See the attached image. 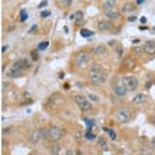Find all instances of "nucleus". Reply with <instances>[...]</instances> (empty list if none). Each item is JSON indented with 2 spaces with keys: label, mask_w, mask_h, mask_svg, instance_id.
Segmentation results:
<instances>
[{
  "label": "nucleus",
  "mask_w": 155,
  "mask_h": 155,
  "mask_svg": "<svg viewBox=\"0 0 155 155\" xmlns=\"http://www.w3.org/2000/svg\"><path fill=\"white\" fill-rule=\"evenodd\" d=\"M89 79L92 85H102L107 81V72H105L100 65H93L89 69Z\"/></svg>",
  "instance_id": "1"
},
{
  "label": "nucleus",
  "mask_w": 155,
  "mask_h": 155,
  "mask_svg": "<svg viewBox=\"0 0 155 155\" xmlns=\"http://www.w3.org/2000/svg\"><path fill=\"white\" fill-rule=\"evenodd\" d=\"M28 68H30V62L25 61V59H20V61L14 62L13 65L8 68L6 75H7L8 78H18V76H21L23 72H24L25 69H28Z\"/></svg>",
  "instance_id": "2"
},
{
  "label": "nucleus",
  "mask_w": 155,
  "mask_h": 155,
  "mask_svg": "<svg viewBox=\"0 0 155 155\" xmlns=\"http://www.w3.org/2000/svg\"><path fill=\"white\" fill-rule=\"evenodd\" d=\"M133 119V110L128 109V107H120V109H117V112H116V120L119 123H121V124H126V123H128Z\"/></svg>",
  "instance_id": "3"
},
{
  "label": "nucleus",
  "mask_w": 155,
  "mask_h": 155,
  "mask_svg": "<svg viewBox=\"0 0 155 155\" xmlns=\"http://www.w3.org/2000/svg\"><path fill=\"white\" fill-rule=\"evenodd\" d=\"M64 135H65V131L62 130L61 127H57V126L49 127L48 131H47V138H48L49 141H52V142L59 141V140L62 138Z\"/></svg>",
  "instance_id": "4"
},
{
  "label": "nucleus",
  "mask_w": 155,
  "mask_h": 155,
  "mask_svg": "<svg viewBox=\"0 0 155 155\" xmlns=\"http://www.w3.org/2000/svg\"><path fill=\"white\" fill-rule=\"evenodd\" d=\"M90 64V55L88 52H79L75 57V65L79 69H85L86 66H89Z\"/></svg>",
  "instance_id": "5"
},
{
  "label": "nucleus",
  "mask_w": 155,
  "mask_h": 155,
  "mask_svg": "<svg viewBox=\"0 0 155 155\" xmlns=\"http://www.w3.org/2000/svg\"><path fill=\"white\" fill-rule=\"evenodd\" d=\"M74 99H75V102H76V105L81 107L82 112H89L90 109H92L90 100L86 97V96H82V95H75Z\"/></svg>",
  "instance_id": "6"
},
{
  "label": "nucleus",
  "mask_w": 155,
  "mask_h": 155,
  "mask_svg": "<svg viewBox=\"0 0 155 155\" xmlns=\"http://www.w3.org/2000/svg\"><path fill=\"white\" fill-rule=\"evenodd\" d=\"M123 83L127 88V90H131V92L138 88V79L135 76H124L123 78Z\"/></svg>",
  "instance_id": "7"
},
{
  "label": "nucleus",
  "mask_w": 155,
  "mask_h": 155,
  "mask_svg": "<svg viewBox=\"0 0 155 155\" xmlns=\"http://www.w3.org/2000/svg\"><path fill=\"white\" fill-rule=\"evenodd\" d=\"M47 131L45 128H38V130H35L31 134V141H34V142H40L41 140L47 138Z\"/></svg>",
  "instance_id": "8"
},
{
  "label": "nucleus",
  "mask_w": 155,
  "mask_h": 155,
  "mask_svg": "<svg viewBox=\"0 0 155 155\" xmlns=\"http://www.w3.org/2000/svg\"><path fill=\"white\" fill-rule=\"evenodd\" d=\"M113 92H114L116 96L123 97V96H126V93H127V88L124 86V83H116L114 86H113Z\"/></svg>",
  "instance_id": "9"
},
{
  "label": "nucleus",
  "mask_w": 155,
  "mask_h": 155,
  "mask_svg": "<svg viewBox=\"0 0 155 155\" xmlns=\"http://www.w3.org/2000/svg\"><path fill=\"white\" fill-rule=\"evenodd\" d=\"M90 52H92V55L103 57V55H106L107 47H105V45H96V47H93V48L90 49Z\"/></svg>",
  "instance_id": "10"
},
{
  "label": "nucleus",
  "mask_w": 155,
  "mask_h": 155,
  "mask_svg": "<svg viewBox=\"0 0 155 155\" xmlns=\"http://www.w3.org/2000/svg\"><path fill=\"white\" fill-rule=\"evenodd\" d=\"M144 52L147 55H155V41H147L144 44Z\"/></svg>",
  "instance_id": "11"
},
{
  "label": "nucleus",
  "mask_w": 155,
  "mask_h": 155,
  "mask_svg": "<svg viewBox=\"0 0 155 155\" xmlns=\"http://www.w3.org/2000/svg\"><path fill=\"white\" fill-rule=\"evenodd\" d=\"M117 6V1L116 0H105L103 1V11H110V10H116Z\"/></svg>",
  "instance_id": "12"
},
{
  "label": "nucleus",
  "mask_w": 155,
  "mask_h": 155,
  "mask_svg": "<svg viewBox=\"0 0 155 155\" xmlns=\"http://www.w3.org/2000/svg\"><path fill=\"white\" fill-rule=\"evenodd\" d=\"M105 14H106L107 20H110V21H113V20H119L120 16H121V13L119 11V10H110V11H105Z\"/></svg>",
  "instance_id": "13"
},
{
  "label": "nucleus",
  "mask_w": 155,
  "mask_h": 155,
  "mask_svg": "<svg viewBox=\"0 0 155 155\" xmlns=\"http://www.w3.org/2000/svg\"><path fill=\"white\" fill-rule=\"evenodd\" d=\"M97 28L100 31H107L112 28V21L110 20H100L97 23Z\"/></svg>",
  "instance_id": "14"
},
{
  "label": "nucleus",
  "mask_w": 155,
  "mask_h": 155,
  "mask_svg": "<svg viewBox=\"0 0 155 155\" xmlns=\"http://www.w3.org/2000/svg\"><path fill=\"white\" fill-rule=\"evenodd\" d=\"M147 95L145 93H138V95H135L134 99H133V103L134 105H142V103H145L147 102Z\"/></svg>",
  "instance_id": "15"
},
{
  "label": "nucleus",
  "mask_w": 155,
  "mask_h": 155,
  "mask_svg": "<svg viewBox=\"0 0 155 155\" xmlns=\"http://www.w3.org/2000/svg\"><path fill=\"white\" fill-rule=\"evenodd\" d=\"M134 10H135V4H134V3H124L121 7V13L128 14V13H133Z\"/></svg>",
  "instance_id": "16"
},
{
  "label": "nucleus",
  "mask_w": 155,
  "mask_h": 155,
  "mask_svg": "<svg viewBox=\"0 0 155 155\" xmlns=\"http://www.w3.org/2000/svg\"><path fill=\"white\" fill-rule=\"evenodd\" d=\"M69 18H71L72 21H78V23H79V21H82V20H83V11H82V10H79V11H76L75 14H71V17H69Z\"/></svg>",
  "instance_id": "17"
},
{
  "label": "nucleus",
  "mask_w": 155,
  "mask_h": 155,
  "mask_svg": "<svg viewBox=\"0 0 155 155\" xmlns=\"http://www.w3.org/2000/svg\"><path fill=\"white\" fill-rule=\"evenodd\" d=\"M134 65H135V62H134V59H133V58H126V59L123 61V66H124V68H127V69L134 68Z\"/></svg>",
  "instance_id": "18"
},
{
  "label": "nucleus",
  "mask_w": 155,
  "mask_h": 155,
  "mask_svg": "<svg viewBox=\"0 0 155 155\" xmlns=\"http://www.w3.org/2000/svg\"><path fill=\"white\" fill-rule=\"evenodd\" d=\"M97 145L102 148V149H109V144H107V141L103 138V137H99L97 138Z\"/></svg>",
  "instance_id": "19"
},
{
  "label": "nucleus",
  "mask_w": 155,
  "mask_h": 155,
  "mask_svg": "<svg viewBox=\"0 0 155 155\" xmlns=\"http://www.w3.org/2000/svg\"><path fill=\"white\" fill-rule=\"evenodd\" d=\"M93 34H95L93 31L86 30V28H82V30H81V35H82V37H85V38H89V37H92Z\"/></svg>",
  "instance_id": "20"
},
{
  "label": "nucleus",
  "mask_w": 155,
  "mask_h": 155,
  "mask_svg": "<svg viewBox=\"0 0 155 155\" xmlns=\"http://www.w3.org/2000/svg\"><path fill=\"white\" fill-rule=\"evenodd\" d=\"M51 152L54 155H61V145H58V144L52 145V147H51Z\"/></svg>",
  "instance_id": "21"
},
{
  "label": "nucleus",
  "mask_w": 155,
  "mask_h": 155,
  "mask_svg": "<svg viewBox=\"0 0 155 155\" xmlns=\"http://www.w3.org/2000/svg\"><path fill=\"white\" fill-rule=\"evenodd\" d=\"M57 3L59 6H62V7H68L72 3V0H57Z\"/></svg>",
  "instance_id": "22"
},
{
  "label": "nucleus",
  "mask_w": 155,
  "mask_h": 155,
  "mask_svg": "<svg viewBox=\"0 0 155 155\" xmlns=\"http://www.w3.org/2000/svg\"><path fill=\"white\" fill-rule=\"evenodd\" d=\"M103 130H105V131H106V133H107V134L110 135V138H112V140H116V138H117V135H116V133H114V131H113V130H112V128H107V127H105Z\"/></svg>",
  "instance_id": "23"
},
{
  "label": "nucleus",
  "mask_w": 155,
  "mask_h": 155,
  "mask_svg": "<svg viewBox=\"0 0 155 155\" xmlns=\"http://www.w3.org/2000/svg\"><path fill=\"white\" fill-rule=\"evenodd\" d=\"M85 137H86L88 140H95V138H96V135H95V134H93L90 130H86V133H85Z\"/></svg>",
  "instance_id": "24"
},
{
  "label": "nucleus",
  "mask_w": 155,
  "mask_h": 155,
  "mask_svg": "<svg viewBox=\"0 0 155 155\" xmlns=\"http://www.w3.org/2000/svg\"><path fill=\"white\" fill-rule=\"evenodd\" d=\"M116 52H117V58H123V52H124V49H123L121 45H120V47H117Z\"/></svg>",
  "instance_id": "25"
},
{
  "label": "nucleus",
  "mask_w": 155,
  "mask_h": 155,
  "mask_svg": "<svg viewBox=\"0 0 155 155\" xmlns=\"http://www.w3.org/2000/svg\"><path fill=\"white\" fill-rule=\"evenodd\" d=\"M48 41H44V42H41L40 45H38V51H42V49H45L47 47H48Z\"/></svg>",
  "instance_id": "26"
},
{
  "label": "nucleus",
  "mask_w": 155,
  "mask_h": 155,
  "mask_svg": "<svg viewBox=\"0 0 155 155\" xmlns=\"http://www.w3.org/2000/svg\"><path fill=\"white\" fill-rule=\"evenodd\" d=\"M86 97L89 99L90 102H99V97H97V96H95V95H92V93H90V95H88Z\"/></svg>",
  "instance_id": "27"
},
{
  "label": "nucleus",
  "mask_w": 155,
  "mask_h": 155,
  "mask_svg": "<svg viewBox=\"0 0 155 155\" xmlns=\"http://www.w3.org/2000/svg\"><path fill=\"white\" fill-rule=\"evenodd\" d=\"M133 51H134L135 54H141V52L144 51V48H141V47H134V48H133Z\"/></svg>",
  "instance_id": "28"
},
{
  "label": "nucleus",
  "mask_w": 155,
  "mask_h": 155,
  "mask_svg": "<svg viewBox=\"0 0 155 155\" xmlns=\"http://www.w3.org/2000/svg\"><path fill=\"white\" fill-rule=\"evenodd\" d=\"M25 18H27V13H25V10H21V21H24Z\"/></svg>",
  "instance_id": "29"
},
{
  "label": "nucleus",
  "mask_w": 155,
  "mask_h": 155,
  "mask_svg": "<svg viewBox=\"0 0 155 155\" xmlns=\"http://www.w3.org/2000/svg\"><path fill=\"white\" fill-rule=\"evenodd\" d=\"M49 14H51V11H49V10H48V11H42V13H41V16H42V17H48Z\"/></svg>",
  "instance_id": "30"
},
{
  "label": "nucleus",
  "mask_w": 155,
  "mask_h": 155,
  "mask_svg": "<svg viewBox=\"0 0 155 155\" xmlns=\"http://www.w3.org/2000/svg\"><path fill=\"white\" fill-rule=\"evenodd\" d=\"M140 21H141V24H145V23H147V18H145V17H141Z\"/></svg>",
  "instance_id": "31"
},
{
  "label": "nucleus",
  "mask_w": 155,
  "mask_h": 155,
  "mask_svg": "<svg viewBox=\"0 0 155 155\" xmlns=\"http://www.w3.org/2000/svg\"><path fill=\"white\" fill-rule=\"evenodd\" d=\"M65 155H76V154H74V151H71V149H68L65 152Z\"/></svg>",
  "instance_id": "32"
},
{
  "label": "nucleus",
  "mask_w": 155,
  "mask_h": 155,
  "mask_svg": "<svg viewBox=\"0 0 155 155\" xmlns=\"http://www.w3.org/2000/svg\"><path fill=\"white\" fill-rule=\"evenodd\" d=\"M7 48H8V45H3V47H1V52H6Z\"/></svg>",
  "instance_id": "33"
},
{
  "label": "nucleus",
  "mask_w": 155,
  "mask_h": 155,
  "mask_svg": "<svg viewBox=\"0 0 155 155\" xmlns=\"http://www.w3.org/2000/svg\"><path fill=\"white\" fill-rule=\"evenodd\" d=\"M151 147H152V148H155V137H154L152 140H151Z\"/></svg>",
  "instance_id": "34"
},
{
  "label": "nucleus",
  "mask_w": 155,
  "mask_h": 155,
  "mask_svg": "<svg viewBox=\"0 0 155 155\" xmlns=\"http://www.w3.org/2000/svg\"><path fill=\"white\" fill-rule=\"evenodd\" d=\"M144 1H145V0H135V3H137V4H142Z\"/></svg>",
  "instance_id": "35"
},
{
  "label": "nucleus",
  "mask_w": 155,
  "mask_h": 155,
  "mask_svg": "<svg viewBox=\"0 0 155 155\" xmlns=\"http://www.w3.org/2000/svg\"><path fill=\"white\" fill-rule=\"evenodd\" d=\"M144 155H155V154H152V152H147V154H144Z\"/></svg>",
  "instance_id": "36"
},
{
  "label": "nucleus",
  "mask_w": 155,
  "mask_h": 155,
  "mask_svg": "<svg viewBox=\"0 0 155 155\" xmlns=\"http://www.w3.org/2000/svg\"><path fill=\"white\" fill-rule=\"evenodd\" d=\"M76 155H81V152H79V151H78V152H76Z\"/></svg>",
  "instance_id": "37"
}]
</instances>
